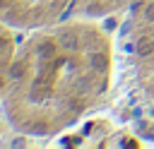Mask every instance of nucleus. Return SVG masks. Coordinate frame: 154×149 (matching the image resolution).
I'll list each match as a JSON object with an SVG mask.
<instances>
[{"instance_id": "f257e3e1", "label": "nucleus", "mask_w": 154, "mask_h": 149, "mask_svg": "<svg viewBox=\"0 0 154 149\" xmlns=\"http://www.w3.org/2000/svg\"><path fill=\"white\" fill-rule=\"evenodd\" d=\"M113 43L96 17L31 29L17 43L2 101L5 118L29 137H53L106 96Z\"/></svg>"}, {"instance_id": "f03ea898", "label": "nucleus", "mask_w": 154, "mask_h": 149, "mask_svg": "<svg viewBox=\"0 0 154 149\" xmlns=\"http://www.w3.org/2000/svg\"><path fill=\"white\" fill-rule=\"evenodd\" d=\"M125 43L140 89L154 101V0H137L130 5Z\"/></svg>"}, {"instance_id": "7ed1b4c3", "label": "nucleus", "mask_w": 154, "mask_h": 149, "mask_svg": "<svg viewBox=\"0 0 154 149\" xmlns=\"http://www.w3.org/2000/svg\"><path fill=\"white\" fill-rule=\"evenodd\" d=\"M75 0H0V22L10 29H38L60 22Z\"/></svg>"}, {"instance_id": "20e7f679", "label": "nucleus", "mask_w": 154, "mask_h": 149, "mask_svg": "<svg viewBox=\"0 0 154 149\" xmlns=\"http://www.w3.org/2000/svg\"><path fill=\"white\" fill-rule=\"evenodd\" d=\"M14 50H17V41L12 36V29L0 22V106L5 101V91H7V82H10V65H12Z\"/></svg>"}, {"instance_id": "39448f33", "label": "nucleus", "mask_w": 154, "mask_h": 149, "mask_svg": "<svg viewBox=\"0 0 154 149\" xmlns=\"http://www.w3.org/2000/svg\"><path fill=\"white\" fill-rule=\"evenodd\" d=\"M137 0H75L72 7H82L84 17H101V14H108L123 5H132Z\"/></svg>"}]
</instances>
